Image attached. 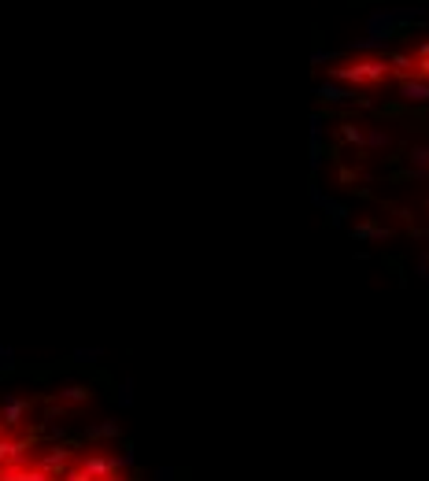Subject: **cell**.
Here are the masks:
<instances>
[{"mask_svg": "<svg viewBox=\"0 0 429 481\" xmlns=\"http://www.w3.org/2000/svg\"><path fill=\"white\" fill-rule=\"evenodd\" d=\"M315 170L359 237L429 278V34L322 63Z\"/></svg>", "mask_w": 429, "mask_h": 481, "instance_id": "obj_1", "label": "cell"}, {"mask_svg": "<svg viewBox=\"0 0 429 481\" xmlns=\"http://www.w3.org/2000/svg\"><path fill=\"white\" fill-rule=\"evenodd\" d=\"M0 481H137L100 430L60 419L41 400H0Z\"/></svg>", "mask_w": 429, "mask_h": 481, "instance_id": "obj_2", "label": "cell"}]
</instances>
